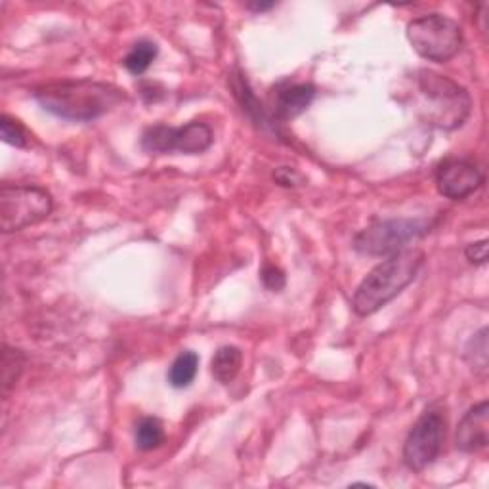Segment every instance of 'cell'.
I'll return each instance as SVG.
<instances>
[{"label":"cell","instance_id":"7a4b0ae2","mask_svg":"<svg viewBox=\"0 0 489 489\" xmlns=\"http://www.w3.org/2000/svg\"><path fill=\"white\" fill-rule=\"evenodd\" d=\"M424 264V252L419 249H403L378 262L365 276L352 299V310L360 317L376 314L392 302L401 291L409 287Z\"/></svg>","mask_w":489,"mask_h":489},{"label":"cell","instance_id":"52a82bcc","mask_svg":"<svg viewBox=\"0 0 489 489\" xmlns=\"http://www.w3.org/2000/svg\"><path fill=\"white\" fill-rule=\"evenodd\" d=\"M447 432L446 413L431 408L411 426L403 444V462L413 472H423L438 461L444 449Z\"/></svg>","mask_w":489,"mask_h":489},{"label":"cell","instance_id":"603a6c76","mask_svg":"<svg viewBox=\"0 0 489 489\" xmlns=\"http://www.w3.org/2000/svg\"><path fill=\"white\" fill-rule=\"evenodd\" d=\"M276 4H249V10H252V12H266V10H270Z\"/></svg>","mask_w":489,"mask_h":489},{"label":"cell","instance_id":"ac0fdd59","mask_svg":"<svg viewBox=\"0 0 489 489\" xmlns=\"http://www.w3.org/2000/svg\"><path fill=\"white\" fill-rule=\"evenodd\" d=\"M231 90H234V94H236V97L239 100V104L243 105V112H247L252 119L264 122L262 105L259 102H256L252 90L249 89L247 79H244L241 75V73H239V75H231Z\"/></svg>","mask_w":489,"mask_h":489},{"label":"cell","instance_id":"277c9868","mask_svg":"<svg viewBox=\"0 0 489 489\" xmlns=\"http://www.w3.org/2000/svg\"><path fill=\"white\" fill-rule=\"evenodd\" d=\"M408 41L423 59L446 64L462 48V29L444 14H426L408 23Z\"/></svg>","mask_w":489,"mask_h":489},{"label":"cell","instance_id":"9a60e30c","mask_svg":"<svg viewBox=\"0 0 489 489\" xmlns=\"http://www.w3.org/2000/svg\"><path fill=\"white\" fill-rule=\"evenodd\" d=\"M134 442L142 451H153L161 447L165 442V426L161 419L144 417L138 421L136 431H134Z\"/></svg>","mask_w":489,"mask_h":489},{"label":"cell","instance_id":"ba28073f","mask_svg":"<svg viewBox=\"0 0 489 489\" xmlns=\"http://www.w3.org/2000/svg\"><path fill=\"white\" fill-rule=\"evenodd\" d=\"M214 144L213 128L205 122L191 120L186 127L155 125L145 128L140 145L148 155H199Z\"/></svg>","mask_w":489,"mask_h":489},{"label":"cell","instance_id":"7c38bea8","mask_svg":"<svg viewBox=\"0 0 489 489\" xmlns=\"http://www.w3.org/2000/svg\"><path fill=\"white\" fill-rule=\"evenodd\" d=\"M243 365V352L237 346H220L211 361V373L220 384L234 383Z\"/></svg>","mask_w":489,"mask_h":489},{"label":"cell","instance_id":"7402d4cb","mask_svg":"<svg viewBox=\"0 0 489 489\" xmlns=\"http://www.w3.org/2000/svg\"><path fill=\"white\" fill-rule=\"evenodd\" d=\"M274 180L283 188H297L300 183V176L297 170H292L289 167H281L274 173Z\"/></svg>","mask_w":489,"mask_h":489},{"label":"cell","instance_id":"8fae6325","mask_svg":"<svg viewBox=\"0 0 489 489\" xmlns=\"http://www.w3.org/2000/svg\"><path fill=\"white\" fill-rule=\"evenodd\" d=\"M315 97V87L310 82H289L279 87L274 102L277 120H292L308 109Z\"/></svg>","mask_w":489,"mask_h":489},{"label":"cell","instance_id":"2e32d148","mask_svg":"<svg viewBox=\"0 0 489 489\" xmlns=\"http://www.w3.org/2000/svg\"><path fill=\"white\" fill-rule=\"evenodd\" d=\"M159 54V48L151 41H138L130 48V52L122 59V64L132 73V75H144L151 67Z\"/></svg>","mask_w":489,"mask_h":489},{"label":"cell","instance_id":"44dd1931","mask_svg":"<svg viewBox=\"0 0 489 489\" xmlns=\"http://www.w3.org/2000/svg\"><path fill=\"white\" fill-rule=\"evenodd\" d=\"M464 256L470 264L484 266L487 262V239L470 243L467 249H464Z\"/></svg>","mask_w":489,"mask_h":489},{"label":"cell","instance_id":"4fadbf2b","mask_svg":"<svg viewBox=\"0 0 489 489\" xmlns=\"http://www.w3.org/2000/svg\"><path fill=\"white\" fill-rule=\"evenodd\" d=\"M199 371V356L191 350H183L180 352L176 360L173 361V365L168 367L167 373V381L173 388H188L195 376H198Z\"/></svg>","mask_w":489,"mask_h":489},{"label":"cell","instance_id":"30bf717a","mask_svg":"<svg viewBox=\"0 0 489 489\" xmlns=\"http://www.w3.org/2000/svg\"><path fill=\"white\" fill-rule=\"evenodd\" d=\"M489 444V403L484 400L470 408L457 426L455 446L462 454H478Z\"/></svg>","mask_w":489,"mask_h":489},{"label":"cell","instance_id":"5bb4252c","mask_svg":"<svg viewBox=\"0 0 489 489\" xmlns=\"http://www.w3.org/2000/svg\"><path fill=\"white\" fill-rule=\"evenodd\" d=\"M464 358L470 367V371L485 381L489 373V342H487V327H482L478 333H474L469 340Z\"/></svg>","mask_w":489,"mask_h":489},{"label":"cell","instance_id":"3957f363","mask_svg":"<svg viewBox=\"0 0 489 489\" xmlns=\"http://www.w3.org/2000/svg\"><path fill=\"white\" fill-rule=\"evenodd\" d=\"M415 82L424 100V117L431 125L444 130H455L464 125L472 112L467 89L431 69H421Z\"/></svg>","mask_w":489,"mask_h":489},{"label":"cell","instance_id":"e0dca14e","mask_svg":"<svg viewBox=\"0 0 489 489\" xmlns=\"http://www.w3.org/2000/svg\"><path fill=\"white\" fill-rule=\"evenodd\" d=\"M23 369H26V356H23V352L4 345L3 346V394H4V398L10 394V390L18 384Z\"/></svg>","mask_w":489,"mask_h":489},{"label":"cell","instance_id":"ffe728a7","mask_svg":"<svg viewBox=\"0 0 489 489\" xmlns=\"http://www.w3.org/2000/svg\"><path fill=\"white\" fill-rule=\"evenodd\" d=\"M262 281H264V285L268 289L277 292V291H281L285 287V274L281 272L277 266L268 264V266H264V270H262Z\"/></svg>","mask_w":489,"mask_h":489},{"label":"cell","instance_id":"9c48e42d","mask_svg":"<svg viewBox=\"0 0 489 489\" xmlns=\"http://www.w3.org/2000/svg\"><path fill=\"white\" fill-rule=\"evenodd\" d=\"M485 182L482 170L467 159H446L436 170V188L451 201H462L478 191Z\"/></svg>","mask_w":489,"mask_h":489},{"label":"cell","instance_id":"5b68a950","mask_svg":"<svg viewBox=\"0 0 489 489\" xmlns=\"http://www.w3.org/2000/svg\"><path fill=\"white\" fill-rule=\"evenodd\" d=\"M54 211L50 191L39 186L4 183L0 190V229L3 234H16L43 222Z\"/></svg>","mask_w":489,"mask_h":489},{"label":"cell","instance_id":"8992f818","mask_svg":"<svg viewBox=\"0 0 489 489\" xmlns=\"http://www.w3.org/2000/svg\"><path fill=\"white\" fill-rule=\"evenodd\" d=\"M432 224L428 220H381V222H375L360 231L353 239V249L367 256H390L408 249L409 243L426 236Z\"/></svg>","mask_w":489,"mask_h":489},{"label":"cell","instance_id":"6da1fadb","mask_svg":"<svg viewBox=\"0 0 489 489\" xmlns=\"http://www.w3.org/2000/svg\"><path fill=\"white\" fill-rule=\"evenodd\" d=\"M33 96L44 112L71 122L96 120L127 100L125 90L115 84L90 79L44 84Z\"/></svg>","mask_w":489,"mask_h":489},{"label":"cell","instance_id":"d6986e66","mask_svg":"<svg viewBox=\"0 0 489 489\" xmlns=\"http://www.w3.org/2000/svg\"><path fill=\"white\" fill-rule=\"evenodd\" d=\"M0 132H3V140L8 145H14V148H27L29 145V132L21 125L19 120L10 115L0 117Z\"/></svg>","mask_w":489,"mask_h":489}]
</instances>
